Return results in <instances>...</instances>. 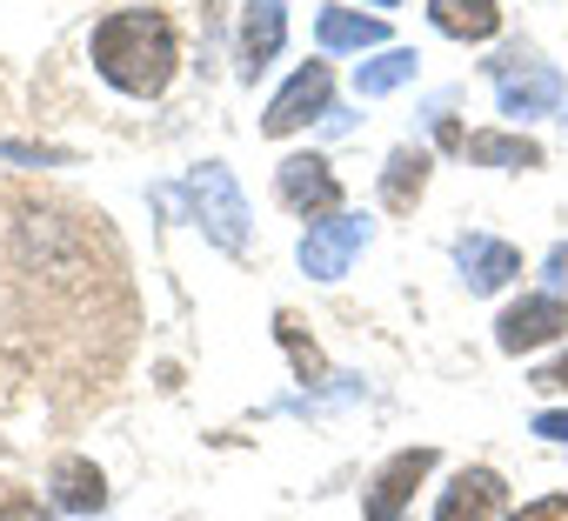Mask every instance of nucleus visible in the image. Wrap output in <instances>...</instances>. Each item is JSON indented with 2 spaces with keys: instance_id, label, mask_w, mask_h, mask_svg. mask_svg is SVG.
<instances>
[{
  "instance_id": "nucleus-1",
  "label": "nucleus",
  "mask_w": 568,
  "mask_h": 521,
  "mask_svg": "<svg viewBox=\"0 0 568 521\" xmlns=\"http://www.w3.org/2000/svg\"><path fill=\"white\" fill-rule=\"evenodd\" d=\"M94 68L101 81H114L121 94H161L174 81V28L148 8H128V14H108L94 28Z\"/></svg>"
},
{
  "instance_id": "nucleus-2",
  "label": "nucleus",
  "mask_w": 568,
  "mask_h": 521,
  "mask_svg": "<svg viewBox=\"0 0 568 521\" xmlns=\"http://www.w3.org/2000/svg\"><path fill=\"white\" fill-rule=\"evenodd\" d=\"M187 201H194V221L207 227V241H221L227 254L247 247V201H241V187H234L227 167L201 161V167L187 174Z\"/></svg>"
},
{
  "instance_id": "nucleus-3",
  "label": "nucleus",
  "mask_w": 568,
  "mask_h": 521,
  "mask_svg": "<svg viewBox=\"0 0 568 521\" xmlns=\"http://www.w3.org/2000/svg\"><path fill=\"white\" fill-rule=\"evenodd\" d=\"M368 221L362 214H328V221H315L308 234H302V268L315 275V282H342L348 275V260L368 247Z\"/></svg>"
},
{
  "instance_id": "nucleus-4",
  "label": "nucleus",
  "mask_w": 568,
  "mask_h": 521,
  "mask_svg": "<svg viewBox=\"0 0 568 521\" xmlns=\"http://www.w3.org/2000/svg\"><path fill=\"white\" fill-rule=\"evenodd\" d=\"M495 94H501V114H515V121L555 114V108H561V74H555L548 61L508 54V61H495Z\"/></svg>"
},
{
  "instance_id": "nucleus-5",
  "label": "nucleus",
  "mask_w": 568,
  "mask_h": 521,
  "mask_svg": "<svg viewBox=\"0 0 568 521\" xmlns=\"http://www.w3.org/2000/svg\"><path fill=\"white\" fill-rule=\"evenodd\" d=\"M328 88H335V81H328V68H322V61H308L288 88L267 101L261 127H267V134H295V127H308L315 114H328Z\"/></svg>"
},
{
  "instance_id": "nucleus-6",
  "label": "nucleus",
  "mask_w": 568,
  "mask_h": 521,
  "mask_svg": "<svg viewBox=\"0 0 568 521\" xmlns=\"http://www.w3.org/2000/svg\"><path fill=\"white\" fill-rule=\"evenodd\" d=\"M428 468H435V448L395 454V461L375 474V488H368V521H408V501H415V488L428 481Z\"/></svg>"
},
{
  "instance_id": "nucleus-7",
  "label": "nucleus",
  "mask_w": 568,
  "mask_h": 521,
  "mask_svg": "<svg viewBox=\"0 0 568 521\" xmlns=\"http://www.w3.org/2000/svg\"><path fill=\"white\" fill-rule=\"evenodd\" d=\"M274 187H281V201L302 207V214H335V207H342V181L328 174V161H322V154H295V161H281Z\"/></svg>"
},
{
  "instance_id": "nucleus-8",
  "label": "nucleus",
  "mask_w": 568,
  "mask_h": 521,
  "mask_svg": "<svg viewBox=\"0 0 568 521\" xmlns=\"http://www.w3.org/2000/svg\"><path fill=\"white\" fill-rule=\"evenodd\" d=\"M561 328H568V308H561L555 295H528L521 308H508V315L495 321V341H501V355H528V348L555 341Z\"/></svg>"
},
{
  "instance_id": "nucleus-9",
  "label": "nucleus",
  "mask_w": 568,
  "mask_h": 521,
  "mask_svg": "<svg viewBox=\"0 0 568 521\" xmlns=\"http://www.w3.org/2000/svg\"><path fill=\"white\" fill-rule=\"evenodd\" d=\"M501 501H508V488H501V474H495V468H462V474L442 488L435 521H488Z\"/></svg>"
},
{
  "instance_id": "nucleus-10",
  "label": "nucleus",
  "mask_w": 568,
  "mask_h": 521,
  "mask_svg": "<svg viewBox=\"0 0 568 521\" xmlns=\"http://www.w3.org/2000/svg\"><path fill=\"white\" fill-rule=\"evenodd\" d=\"M455 260H462V275H468L475 295H495V288H508V282L521 275V254H515L508 241H488V234L455 241Z\"/></svg>"
},
{
  "instance_id": "nucleus-11",
  "label": "nucleus",
  "mask_w": 568,
  "mask_h": 521,
  "mask_svg": "<svg viewBox=\"0 0 568 521\" xmlns=\"http://www.w3.org/2000/svg\"><path fill=\"white\" fill-rule=\"evenodd\" d=\"M281 34H288V8H281V0H254L247 21H241V74L247 81L281 54Z\"/></svg>"
},
{
  "instance_id": "nucleus-12",
  "label": "nucleus",
  "mask_w": 568,
  "mask_h": 521,
  "mask_svg": "<svg viewBox=\"0 0 568 521\" xmlns=\"http://www.w3.org/2000/svg\"><path fill=\"white\" fill-rule=\"evenodd\" d=\"M48 494H54V508H68V514H94V508L108 501V481H101V468H94V461L68 454V461H54Z\"/></svg>"
},
{
  "instance_id": "nucleus-13",
  "label": "nucleus",
  "mask_w": 568,
  "mask_h": 521,
  "mask_svg": "<svg viewBox=\"0 0 568 521\" xmlns=\"http://www.w3.org/2000/svg\"><path fill=\"white\" fill-rule=\"evenodd\" d=\"M428 21L448 41H488L501 28V8H495V0H428Z\"/></svg>"
},
{
  "instance_id": "nucleus-14",
  "label": "nucleus",
  "mask_w": 568,
  "mask_h": 521,
  "mask_svg": "<svg viewBox=\"0 0 568 521\" xmlns=\"http://www.w3.org/2000/svg\"><path fill=\"white\" fill-rule=\"evenodd\" d=\"M315 41H322L328 54H342V48H355V54H362V48H382V41H388V28H382V21H368V14H348V8H328V14L315 21Z\"/></svg>"
},
{
  "instance_id": "nucleus-15",
  "label": "nucleus",
  "mask_w": 568,
  "mask_h": 521,
  "mask_svg": "<svg viewBox=\"0 0 568 521\" xmlns=\"http://www.w3.org/2000/svg\"><path fill=\"white\" fill-rule=\"evenodd\" d=\"M462 154L475 167H541V147L521 134H462Z\"/></svg>"
},
{
  "instance_id": "nucleus-16",
  "label": "nucleus",
  "mask_w": 568,
  "mask_h": 521,
  "mask_svg": "<svg viewBox=\"0 0 568 521\" xmlns=\"http://www.w3.org/2000/svg\"><path fill=\"white\" fill-rule=\"evenodd\" d=\"M415 68H422L415 48H388L382 61H362V68H355V94H368V101H375V94H395L402 81H415Z\"/></svg>"
},
{
  "instance_id": "nucleus-17",
  "label": "nucleus",
  "mask_w": 568,
  "mask_h": 521,
  "mask_svg": "<svg viewBox=\"0 0 568 521\" xmlns=\"http://www.w3.org/2000/svg\"><path fill=\"white\" fill-rule=\"evenodd\" d=\"M428 187V154L422 147H402L388 154V174H382V201L388 207H415V194Z\"/></svg>"
},
{
  "instance_id": "nucleus-18",
  "label": "nucleus",
  "mask_w": 568,
  "mask_h": 521,
  "mask_svg": "<svg viewBox=\"0 0 568 521\" xmlns=\"http://www.w3.org/2000/svg\"><path fill=\"white\" fill-rule=\"evenodd\" d=\"M274 335L288 341V355H295V368H302V381H322V355H315V341L302 335V321L295 315H274Z\"/></svg>"
},
{
  "instance_id": "nucleus-19",
  "label": "nucleus",
  "mask_w": 568,
  "mask_h": 521,
  "mask_svg": "<svg viewBox=\"0 0 568 521\" xmlns=\"http://www.w3.org/2000/svg\"><path fill=\"white\" fill-rule=\"evenodd\" d=\"M508 521H568V494H548V501H528V508H515Z\"/></svg>"
},
{
  "instance_id": "nucleus-20",
  "label": "nucleus",
  "mask_w": 568,
  "mask_h": 521,
  "mask_svg": "<svg viewBox=\"0 0 568 521\" xmlns=\"http://www.w3.org/2000/svg\"><path fill=\"white\" fill-rule=\"evenodd\" d=\"M535 435H548V441H568V408H561V415H535Z\"/></svg>"
},
{
  "instance_id": "nucleus-21",
  "label": "nucleus",
  "mask_w": 568,
  "mask_h": 521,
  "mask_svg": "<svg viewBox=\"0 0 568 521\" xmlns=\"http://www.w3.org/2000/svg\"><path fill=\"white\" fill-rule=\"evenodd\" d=\"M535 388H568V355H561V361H548V368L535 375Z\"/></svg>"
},
{
  "instance_id": "nucleus-22",
  "label": "nucleus",
  "mask_w": 568,
  "mask_h": 521,
  "mask_svg": "<svg viewBox=\"0 0 568 521\" xmlns=\"http://www.w3.org/2000/svg\"><path fill=\"white\" fill-rule=\"evenodd\" d=\"M375 8H395V0H375Z\"/></svg>"
}]
</instances>
